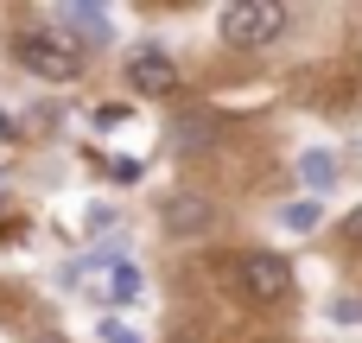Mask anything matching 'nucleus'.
<instances>
[{
  "mask_svg": "<svg viewBox=\"0 0 362 343\" xmlns=\"http://www.w3.org/2000/svg\"><path fill=\"white\" fill-rule=\"evenodd\" d=\"M13 57H19L32 76H45V83L83 76V51H76V38H64V32H19V38H13Z\"/></svg>",
  "mask_w": 362,
  "mask_h": 343,
  "instance_id": "obj_1",
  "label": "nucleus"
},
{
  "mask_svg": "<svg viewBox=\"0 0 362 343\" xmlns=\"http://www.w3.org/2000/svg\"><path fill=\"white\" fill-rule=\"evenodd\" d=\"M235 286H242V299H255V306H286V299H293V267H286L274 248H248V255L235 261Z\"/></svg>",
  "mask_w": 362,
  "mask_h": 343,
  "instance_id": "obj_2",
  "label": "nucleus"
},
{
  "mask_svg": "<svg viewBox=\"0 0 362 343\" xmlns=\"http://www.w3.org/2000/svg\"><path fill=\"white\" fill-rule=\"evenodd\" d=\"M280 32H286V6H274V0H242V6H223V38H229V45H242V51L274 45Z\"/></svg>",
  "mask_w": 362,
  "mask_h": 343,
  "instance_id": "obj_3",
  "label": "nucleus"
},
{
  "mask_svg": "<svg viewBox=\"0 0 362 343\" xmlns=\"http://www.w3.org/2000/svg\"><path fill=\"white\" fill-rule=\"evenodd\" d=\"M127 89L134 95H172L178 89V64L165 51H140V57H127Z\"/></svg>",
  "mask_w": 362,
  "mask_h": 343,
  "instance_id": "obj_4",
  "label": "nucleus"
},
{
  "mask_svg": "<svg viewBox=\"0 0 362 343\" xmlns=\"http://www.w3.org/2000/svg\"><path fill=\"white\" fill-rule=\"evenodd\" d=\"M165 229H172V236H197V229H210V204L191 197V191L172 197V204H165Z\"/></svg>",
  "mask_w": 362,
  "mask_h": 343,
  "instance_id": "obj_5",
  "label": "nucleus"
},
{
  "mask_svg": "<svg viewBox=\"0 0 362 343\" xmlns=\"http://www.w3.org/2000/svg\"><path fill=\"white\" fill-rule=\"evenodd\" d=\"M57 19L76 25L83 38H108V13H102V6H57Z\"/></svg>",
  "mask_w": 362,
  "mask_h": 343,
  "instance_id": "obj_6",
  "label": "nucleus"
},
{
  "mask_svg": "<svg viewBox=\"0 0 362 343\" xmlns=\"http://www.w3.org/2000/svg\"><path fill=\"white\" fill-rule=\"evenodd\" d=\"M108 293H115V306H127V299L140 293V274H134V267H115V280H108Z\"/></svg>",
  "mask_w": 362,
  "mask_h": 343,
  "instance_id": "obj_7",
  "label": "nucleus"
},
{
  "mask_svg": "<svg viewBox=\"0 0 362 343\" xmlns=\"http://www.w3.org/2000/svg\"><path fill=\"white\" fill-rule=\"evenodd\" d=\"M318 223V204L305 197V204H286V229H312Z\"/></svg>",
  "mask_w": 362,
  "mask_h": 343,
  "instance_id": "obj_8",
  "label": "nucleus"
},
{
  "mask_svg": "<svg viewBox=\"0 0 362 343\" xmlns=\"http://www.w3.org/2000/svg\"><path fill=\"white\" fill-rule=\"evenodd\" d=\"M337 236H344V248H362V204L344 216V229H337Z\"/></svg>",
  "mask_w": 362,
  "mask_h": 343,
  "instance_id": "obj_9",
  "label": "nucleus"
},
{
  "mask_svg": "<svg viewBox=\"0 0 362 343\" xmlns=\"http://www.w3.org/2000/svg\"><path fill=\"white\" fill-rule=\"evenodd\" d=\"M305 178H312V185H331V159L312 153V159H305Z\"/></svg>",
  "mask_w": 362,
  "mask_h": 343,
  "instance_id": "obj_10",
  "label": "nucleus"
},
{
  "mask_svg": "<svg viewBox=\"0 0 362 343\" xmlns=\"http://www.w3.org/2000/svg\"><path fill=\"white\" fill-rule=\"evenodd\" d=\"M102 337H108V343H140V337H134V331H127V325H115V318L102 325Z\"/></svg>",
  "mask_w": 362,
  "mask_h": 343,
  "instance_id": "obj_11",
  "label": "nucleus"
}]
</instances>
